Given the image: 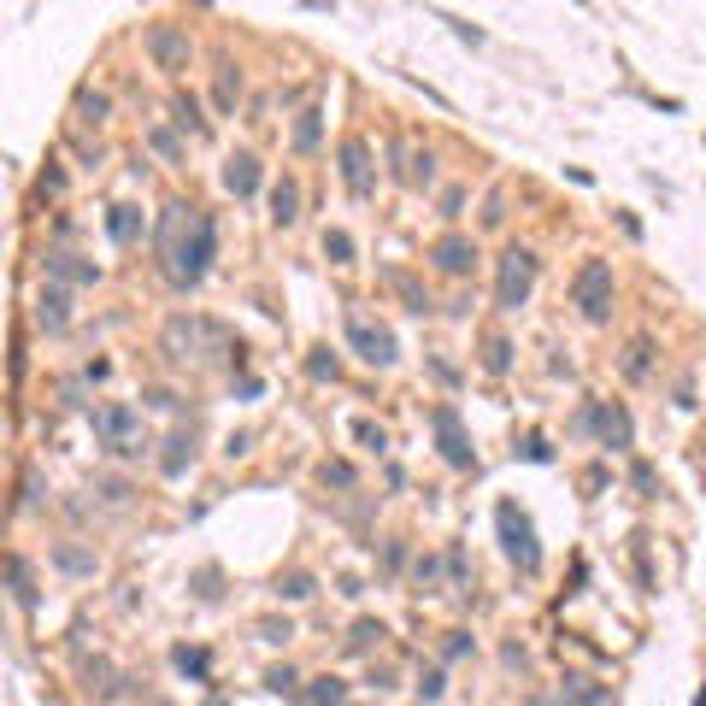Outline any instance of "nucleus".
<instances>
[{
  "instance_id": "1",
  "label": "nucleus",
  "mask_w": 706,
  "mask_h": 706,
  "mask_svg": "<svg viewBox=\"0 0 706 706\" xmlns=\"http://www.w3.org/2000/svg\"><path fill=\"white\" fill-rule=\"evenodd\" d=\"M212 259H218V218H212V212H195V218H189V236L165 254V271H171L177 289H195Z\"/></svg>"
},
{
  "instance_id": "2",
  "label": "nucleus",
  "mask_w": 706,
  "mask_h": 706,
  "mask_svg": "<svg viewBox=\"0 0 706 706\" xmlns=\"http://www.w3.org/2000/svg\"><path fill=\"white\" fill-rule=\"evenodd\" d=\"M571 307H577L589 324H607L612 318V265L607 259H583V271L571 277Z\"/></svg>"
},
{
  "instance_id": "3",
  "label": "nucleus",
  "mask_w": 706,
  "mask_h": 706,
  "mask_svg": "<svg viewBox=\"0 0 706 706\" xmlns=\"http://www.w3.org/2000/svg\"><path fill=\"white\" fill-rule=\"evenodd\" d=\"M536 271H542V259L530 254V248H507V254H500V282H494V307L518 312L524 300H530V289H536Z\"/></svg>"
},
{
  "instance_id": "4",
  "label": "nucleus",
  "mask_w": 706,
  "mask_h": 706,
  "mask_svg": "<svg viewBox=\"0 0 706 706\" xmlns=\"http://www.w3.org/2000/svg\"><path fill=\"white\" fill-rule=\"evenodd\" d=\"M224 341V324H212V318H195V312H177L165 324V353L171 359H206V348Z\"/></svg>"
},
{
  "instance_id": "5",
  "label": "nucleus",
  "mask_w": 706,
  "mask_h": 706,
  "mask_svg": "<svg viewBox=\"0 0 706 706\" xmlns=\"http://www.w3.org/2000/svg\"><path fill=\"white\" fill-rule=\"evenodd\" d=\"M141 47H147L154 71H165V77H183L189 59H195V42H189L183 24H147L141 29Z\"/></svg>"
},
{
  "instance_id": "6",
  "label": "nucleus",
  "mask_w": 706,
  "mask_h": 706,
  "mask_svg": "<svg viewBox=\"0 0 706 706\" xmlns=\"http://www.w3.org/2000/svg\"><path fill=\"white\" fill-rule=\"evenodd\" d=\"M494 524H500V548H507V559L518 565V571H536V565H542V548H536V524L524 518V512L512 507V500H500Z\"/></svg>"
},
{
  "instance_id": "7",
  "label": "nucleus",
  "mask_w": 706,
  "mask_h": 706,
  "mask_svg": "<svg viewBox=\"0 0 706 706\" xmlns=\"http://www.w3.org/2000/svg\"><path fill=\"white\" fill-rule=\"evenodd\" d=\"M95 436L106 453L130 459V453H141V412L136 407H95Z\"/></svg>"
},
{
  "instance_id": "8",
  "label": "nucleus",
  "mask_w": 706,
  "mask_h": 706,
  "mask_svg": "<svg viewBox=\"0 0 706 706\" xmlns=\"http://www.w3.org/2000/svg\"><path fill=\"white\" fill-rule=\"evenodd\" d=\"M430 430H436V448H441V459H448L453 471H471V466H477L471 436H466V424H459V412H453V407H436V412H430Z\"/></svg>"
},
{
  "instance_id": "9",
  "label": "nucleus",
  "mask_w": 706,
  "mask_h": 706,
  "mask_svg": "<svg viewBox=\"0 0 706 706\" xmlns=\"http://www.w3.org/2000/svg\"><path fill=\"white\" fill-rule=\"evenodd\" d=\"M336 165H341V183H348L353 200H371V189H377V177H371V141L366 136H348L336 147Z\"/></svg>"
},
{
  "instance_id": "10",
  "label": "nucleus",
  "mask_w": 706,
  "mask_h": 706,
  "mask_svg": "<svg viewBox=\"0 0 706 706\" xmlns=\"http://www.w3.org/2000/svg\"><path fill=\"white\" fill-rule=\"evenodd\" d=\"M348 348L359 353L366 366H395V336L382 324H371V318H359V312L348 318Z\"/></svg>"
},
{
  "instance_id": "11",
  "label": "nucleus",
  "mask_w": 706,
  "mask_h": 706,
  "mask_svg": "<svg viewBox=\"0 0 706 706\" xmlns=\"http://www.w3.org/2000/svg\"><path fill=\"white\" fill-rule=\"evenodd\" d=\"M583 430H594V436H601V448H612V453H624L630 448V412L624 407H612V400H594L589 412H583Z\"/></svg>"
},
{
  "instance_id": "12",
  "label": "nucleus",
  "mask_w": 706,
  "mask_h": 706,
  "mask_svg": "<svg viewBox=\"0 0 706 706\" xmlns=\"http://www.w3.org/2000/svg\"><path fill=\"white\" fill-rule=\"evenodd\" d=\"M430 265H436L441 277H471V271H477V241L448 230L441 241H430Z\"/></svg>"
},
{
  "instance_id": "13",
  "label": "nucleus",
  "mask_w": 706,
  "mask_h": 706,
  "mask_svg": "<svg viewBox=\"0 0 706 706\" xmlns=\"http://www.w3.org/2000/svg\"><path fill=\"white\" fill-rule=\"evenodd\" d=\"M42 271L54 282H100V265H95V259H77V254H47Z\"/></svg>"
},
{
  "instance_id": "14",
  "label": "nucleus",
  "mask_w": 706,
  "mask_h": 706,
  "mask_svg": "<svg viewBox=\"0 0 706 706\" xmlns=\"http://www.w3.org/2000/svg\"><path fill=\"white\" fill-rule=\"evenodd\" d=\"M224 189H230L236 200H248V195L259 189V159H254V154H230V159H224Z\"/></svg>"
},
{
  "instance_id": "15",
  "label": "nucleus",
  "mask_w": 706,
  "mask_h": 706,
  "mask_svg": "<svg viewBox=\"0 0 706 706\" xmlns=\"http://www.w3.org/2000/svg\"><path fill=\"white\" fill-rule=\"evenodd\" d=\"M36 324H42L47 336H59V330L71 324V295L65 289H42V300H36Z\"/></svg>"
},
{
  "instance_id": "16",
  "label": "nucleus",
  "mask_w": 706,
  "mask_h": 706,
  "mask_svg": "<svg viewBox=\"0 0 706 706\" xmlns=\"http://www.w3.org/2000/svg\"><path fill=\"white\" fill-rule=\"evenodd\" d=\"M295 218H300V189H295V177H282V183L271 189V224L289 230Z\"/></svg>"
},
{
  "instance_id": "17",
  "label": "nucleus",
  "mask_w": 706,
  "mask_h": 706,
  "mask_svg": "<svg viewBox=\"0 0 706 706\" xmlns=\"http://www.w3.org/2000/svg\"><path fill=\"white\" fill-rule=\"evenodd\" d=\"M382 277H389V289H395V295L407 300V312H418V318H424V312H430V295H424V289H418V277H412V271L389 265V271H382Z\"/></svg>"
},
{
  "instance_id": "18",
  "label": "nucleus",
  "mask_w": 706,
  "mask_h": 706,
  "mask_svg": "<svg viewBox=\"0 0 706 706\" xmlns=\"http://www.w3.org/2000/svg\"><path fill=\"white\" fill-rule=\"evenodd\" d=\"M106 236H113L118 248H130V241L141 236V206H113L106 212Z\"/></svg>"
},
{
  "instance_id": "19",
  "label": "nucleus",
  "mask_w": 706,
  "mask_h": 706,
  "mask_svg": "<svg viewBox=\"0 0 706 706\" xmlns=\"http://www.w3.org/2000/svg\"><path fill=\"white\" fill-rule=\"evenodd\" d=\"M189 466H195V436H171L165 453H159V471H165V477H183Z\"/></svg>"
},
{
  "instance_id": "20",
  "label": "nucleus",
  "mask_w": 706,
  "mask_h": 706,
  "mask_svg": "<svg viewBox=\"0 0 706 706\" xmlns=\"http://www.w3.org/2000/svg\"><path fill=\"white\" fill-rule=\"evenodd\" d=\"M171 124L183 130V136H206V118H200V100H195V95H177V100H171Z\"/></svg>"
},
{
  "instance_id": "21",
  "label": "nucleus",
  "mask_w": 706,
  "mask_h": 706,
  "mask_svg": "<svg viewBox=\"0 0 706 706\" xmlns=\"http://www.w3.org/2000/svg\"><path fill=\"white\" fill-rule=\"evenodd\" d=\"M6 583H13V601H18V607H36V583H29L24 553H6Z\"/></svg>"
},
{
  "instance_id": "22",
  "label": "nucleus",
  "mask_w": 706,
  "mask_h": 706,
  "mask_svg": "<svg viewBox=\"0 0 706 706\" xmlns=\"http://www.w3.org/2000/svg\"><path fill=\"white\" fill-rule=\"evenodd\" d=\"M618 366H624V377H630V382H642V377H648V366H653V341H648V336H635L630 348H624Z\"/></svg>"
},
{
  "instance_id": "23",
  "label": "nucleus",
  "mask_w": 706,
  "mask_h": 706,
  "mask_svg": "<svg viewBox=\"0 0 706 706\" xmlns=\"http://www.w3.org/2000/svg\"><path fill=\"white\" fill-rule=\"evenodd\" d=\"M483 371L489 377H507L512 371V341L507 336H483Z\"/></svg>"
},
{
  "instance_id": "24",
  "label": "nucleus",
  "mask_w": 706,
  "mask_h": 706,
  "mask_svg": "<svg viewBox=\"0 0 706 706\" xmlns=\"http://www.w3.org/2000/svg\"><path fill=\"white\" fill-rule=\"evenodd\" d=\"M318 136H324V113H318V106H307V113L295 118V154H312V147H318Z\"/></svg>"
},
{
  "instance_id": "25",
  "label": "nucleus",
  "mask_w": 706,
  "mask_h": 706,
  "mask_svg": "<svg viewBox=\"0 0 706 706\" xmlns=\"http://www.w3.org/2000/svg\"><path fill=\"white\" fill-rule=\"evenodd\" d=\"M54 565L71 571V577H95V553H83V548H54Z\"/></svg>"
},
{
  "instance_id": "26",
  "label": "nucleus",
  "mask_w": 706,
  "mask_h": 706,
  "mask_svg": "<svg viewBox=\"0 0 706 706\" xmlns=\"http://www.w3.org/2000/svg\"><path fill=\"white\" fill-rule=\"evenodd\" d=\"M236 100H241V71L218 65V113H236Z\"/></svg>"
},
{
  "instance_id": "27",
  "label": "nucleus",
  "mask_w": 706,
  "mask_h": 706,
  "mask_svg": "<svg viewBox=\"0 0 706 706\" xmlns=\"http://www.w3.org/2000/svg\"><path fill=\"white\" fill-rule=\"evenodd\" d=\"M382 635H389V630H382L377 618H359V624H353V635H348V653H371Z\"/></svg>"
},
{
  "instance_id": "28",
  "label": "nucleus",
  "mask_w": 706,
  "mask_h": 706,
  "mask_svg": "<svg viewBox=\"0 0 706 706\" xmlns=\"http://www.w3.org/2000/svg\"><path fill=\"white\" fill-rule=\"evenodd\" d=\"M318 483H324V489H353L359 471H353L348 459H324V466H318Z\"/></svg>"
},
{
  "instance_id": "29",
  "label": "nucleus",
  "mask_w": 706,
  "mask_h": 706,
  "mask_svg": "<svg viewBox=\"0 0 706 706\" xmlns=\"http://www.w3.org/2000/svg\"><path fill=\"white\" fill-rule=\"evenodd\" d=\"M106 113H113V100H106V95H95V88L77 95V118H83V124H106Z\"/></svg>"
},
{
  "instance_id": "30",
  "label": "nucleus",
  "mask_w": 706,
  "mask_h": 706,
  "mask_svg": "<svg viewBox=\"0 0 706 706\" xmlns=\"http://www.w3.org/2000/svg\"><path fill=\"white\" fill-rule=\"evenodd\" d=\"M336 371H341V366H336V353H330V348H312V353H307V377H312V382H336Z\"/></svg>"
},
{
  "instance_id": "31",
  "label": "nucleus",
  "mask_w": 706,
  "mask_h": 706,
  "mask_svg": "<svg viewBox=\"0 0 706 706\" xmlns=\"http://www.w3.org/2000/svg\"><path fill=\"white\" fill-rule=\"evenodd\" d=\"M171 660H177V671H183V677H206V671H212L206 648H177V653H171Z\"/></svg>"
},
{
  "instance_id": "32",
  "label": "nucleus",
  "mask_w": 706,
  "mask_h": 706,
  "mask_svg": "<svg viewBox=\"0 0 706 706\" xmlns=\"http://www.w3.org/2000/svg\"><path fill=\"white\" fill-rule=\"evenodd\" d=\"M324 254L336 259V265H348V259H353V236H348V230H324Z\"/></svg>"
},
{
  "instance_id": "33",
  "label": "nucleus",
  "mask_w": 706,
  "mask_h": 706,
  "mask_svg": "<svg viewBox=\"0 0 706 706\" xmlns=\"http://www.w3.org/2000/svg\"><path fill=\"white\" fill-rule=\"evenodd\" d=\"M565 694H577V701H612V689H601L589 677H565Z\"/></svg>"
},
{
  "instance_id": "34",
  "label": "nucleus",
  "mask_w": 706,
  "mask_h": 706,
  "mask_svg": "<svg viewBox=\"0 0 706 706\" xmlns=\"http://www.w3.org/2000/svg\"><path fill=\"white\" fill-rule=\"evenodd\" d=\"M295 683H300V677L289 671V665H271V671H265V689H271V694H295Z\"/></svg>"
},
{
  "instance_id": "35",
  "label": "nucleus",
  "mask_w": 706,
  "mask_h": 706,
  "mask_svg": "<svg viewBox=\"0 0 706 706\" xmlns=\"http://www.w3.org/2000/svg\"><path fill=\"white\" fill-rule=\"evenodd\" d=\"M277 594H289V601H307V594H312V577H307V571H289V577L277 583Z\"/></svg>"
},
{
  "instance_id": "36",
  "label": "nucleus",
  "mask_w": 706,
  "mask_h": 706,
  "mask_svg": "<svg viewBox=\"0 0 706 706\" xmlns=\"http://www.w3.org/2000/svg\"><path fill=\"white\" fill-rule=\"evenodd\" d=\"M300 694H307V701H341V694H348V689H341L336 677H318V683H307V689H300Z\"/></svg>"
},
{
  "instance_id": "37",
  "label": "nucleus",
  "mask_w": 706,
  "mask_h": 706,
  "mask_svg": "<svg viewBox=\"0 0 706 706\" xmlns=\"http://www.w3.org/2000/svg\"><path fill=\"white\" fill-rule=\"evenodd\" d=\"M483 224H489V230H494V224H507V195H500V189L483 200Z\"/></svg>"
},
{
  "instance_id": "38",
  "label": "nucleus",
  "mask_w": 706,
  "mask_h": 706,
  "mask_svg": "<svg viewBox=\"0 0 706 706\" xmlns=\"http://www.w3.org/2000/svg\"><path fill=\"white\" fill-rule=\"evenodd\" d=\"M436 577H441V565L430 559V553H424V559L412 565V583H418V589H436Z\"/></svg>"
},
{
  "instance_id": "39",
  "label": "nucleus",
  "mask_w": 706,
  "mask_h": 706,
  "mask_svg": "<svg viewBox=\"0 0 706 706\" xmlns=\"http://www.w3.org/2000/svg\"><path fill=\"white\" fill-rule=\"evenodd\" d=\"M154 147H159V154L171 159V165H177V159H183V141L171 136V130H154Z\"/></svg>"
},
{
  "instance_id": "40",
  "label": "nucleus",
  "mask_w": 706,
  "mask_h": 706,
  "mask_svg": "<svg viewBox=\"0 0 706 706\" xmlns=\"http://www.w3.org/2000/svg\"><path fill=\"white\" fill-rule=\"evenodd\" d=\"M36 189H42V195H65V171H59V165H47L42 177H36Z\"/></svg>"
},
{
  "instance_id": "41",
  "label": "nucleus",
  "mask_w": 706,
  "mask_h": 706,
  "mask_svg": "<svg viewBox=\"0 0 706 706\" xmlns=\"http://www.w3.org/2000/svg\"><path fill=\"white\" fill-rule=\"evenodd\" d=\"M441 689H448V677H441V671H424V677H418V694H424V701H436Z\"/></svg>"
},
{
  "instance_id": "42",
  "label": "nucleus",
  "mask_w": 706,
  "mask_h": 706,
  "mask_svg": "<svg viewBox=\"0 0 706 706\" xmlns=\"http://www.w3.org/2000/svg\"><path fill=\"white\" fill-rule=\"evenodd\" d=\"M459 212H466V189H448L441 195V218H459Z\"/></svg>"
},
{
  "instance_id": "43",
  "label": "nucleus",
  "mask_w": 706,
  "mask_h": 706,
  "mask_svg": "<svg viewBox=\"0 0 706 706\" xmlns=\"http://www.w3.org/2000/svg\"><path fill=\"white\" fill-rule=\"evenodd\" d=\"M471 648H477V642H471V635H466V630H453V635H448V660H466V653H471Z\"/></svg>"
},
{
  "instance_id": "44",
  "label": "nucleus",
  "mask_w": 706,
  "mask_h": 706,
  "mask_svg": "<svg viewBox=\"0 0 706 706\" xmlns=\"http://www.w3.org/2000/svg\"><path fill=\"white\" fill-rule=\"evenodd\" d=\"M353 430H359V441H371V448H389V436H382V430H377V424H366V418H359V424H353Z\"/></svg>"
},
{
  "instance_id": "45",
  "label": "nucleus",
  "mask_w": 706,
  "mask_h": 706,
  "mask_svg": "<svg viewBox=\"0 0 706 706\" xmlns=\"http://www.w3.org/2000/svg\"><path fill=\"white\" fill-rule=\"evenodd\" d=\"M259 635H265V642H289V635H295V624L282 618V624H259Z\"/></svg>"
},
{
  "instance_id": "46",
  "label": "nucleus",
  "mask_w": 706,
  "mask_h": 706,
  "mask_svg": "<svg viewBox=\"0 0 706 706\" xmlns=\"http://www.w3.org/2000/svg\"><path fill=\"white\" fill-rule=\"evenodd\" d=\"M24 507H42V477H36V471L24 477Z\"/></svg>"
},
{
  "instance_id": "47",
  "label": "nucleus",
  "mask_w": 706,
  "mask_h": 706,
  "mask_svg": "<svg viewBox=\"0 0 706 706\" xmlns=\"http://www.w3.org/2000/svg\"><path fill=\"white\" fill-rule=\"evenodd\" d=\"M400 559H407V548H400V542H389V548H382V571H400Z\"/></svg>"
},
{
  "instance_id": "48",
  "label": "nucleus",
  "mask_w": 706,
  "mask_h": 706,
  "mask_svg": "<svg viewBox=\"0 0 706 706\" xmlns=\"http://www.w3.org/2000/svg\"><path fill=\"white\" fill-rule=\"evenodd\" d=\"M524 459H553V448L542 436H530V441H524Z\"/></svg>"
},
{
  "instance_id": "49",
  "label": "nucleus",
  "mask_w": 706,
  "mask_h": 706,
  "mask_svg": "<svg viewBox=\"0 0 706 706\" xmlns=\"http://www.w3.org/2000/svg\"><path fill=\"white\" fill-rule=\"evenodd\" d=\"M147 407H165L171 412V407H177V395H171V389H147Z\"/></svg>"
},
{
  "instance_id": "50",
  "label": "nucleus",
  "mask_w": 706,
  "mask_h": 706,
  "mask_svg": "<svg viewBox=\"0 0 706 706\" xmlns=\"http://www.w3.org/2000/svg\"><path fill=\"white\" fill-rule=\"evenodd\" d=\"M630 483H635L642 494H648V489H653V466H635V471H630Z\"/></svg>"
},
{
  "instance_id": "51",
  "label": "nucleus",
  "mask_w": 706,
  "mask_h": 706,
  "mask_svg": "<svg viewBox=\"0 0 706 706\" xmlns=\"http://www.w3.org/2000/svg\"><path fill=\"white\" fill-rule=\"evenodd\" d=\"M701 701H706V689H701Z\"/></svg>"
}]
</instances>
